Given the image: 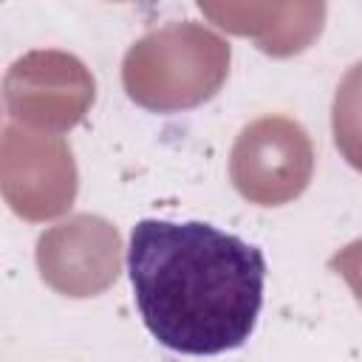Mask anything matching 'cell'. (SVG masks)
Returning <instances> with one entry per match:
<instances>
[{
	"instance_id": "obj_1",
	"label": "cell",
	"mask_w": 362,
	"mask_h": 362,
	"mask_svg": "<svg viewBox=\"0 0 362 362\" xmlns=\"http://www.w3.org/2000/svg\"><path fill=\"white\" fill-rule=\"evenodd\" d=\"M127 277L150 337L192 356L240 348L260 317L263 252L204 221L144 218L130 229Z\"/></svg>"
}]
</instances>
